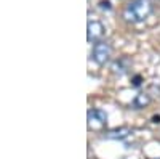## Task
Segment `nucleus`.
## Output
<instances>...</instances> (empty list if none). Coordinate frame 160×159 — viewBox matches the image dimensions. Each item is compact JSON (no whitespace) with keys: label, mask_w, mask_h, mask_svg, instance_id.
Masks as SVG:
<instances>
[{"label":"nucleus","mask_w":160,"mask_h":159,"mask_svg":"<svg viewBox=\"0 0 160 159\" xmlns=\"http://www.w3.org/2000/svg\"><path fill=\"white\" fill-rule=\"evenodd\" d=\"M151 13H152L151 0H131L123 10V19L127 23L136 24V23H142Z\"/></svg>","instance_id":"nucleus-1"},{"label":"nucleus","mask_w":160,"mask_h":159,"mask_svg":"<svg viewBox=\"0 0 160 159\" xmlns=\"http://www.w3.org/2000/svg\"><path fill=\"white\" fill-rule=\"evenodd\" d=\"M158 159H160V157H158Z\"/></svg>","instance_id":"nucleus-10"},{"label":"nucleus","mask_w":160,"mask_h":159,"mask_svg":"<svg viewBox=\"0 0 160 159\" xmlns=\"http://www.w3.org/2000/svg\"><path fill=\"white\" fill-rule=\"evenodd\" d=\"M141 82H142V77L141 76H135V77H133V85H135V87H139Z\"/></svg>","instance_id":"nucleus-8"},{"label":"nucleus","mask_w":160,"mask_h":159,"mask_svg":"<svg viewBox=\"0 0 160 159\" xmlns=\"http://www.w3.org/2000/svg\"><path fill=\"white\" fill-rule=\"evenodd\" d=\"M104 35V26L99 21H90L88 23V42H99Z\"/></svg>","instance_id":"nucleus-4"},{"label":"nucleus","mask_w":160,"mask_h":159,"mask_svg":"<svg viewBox=\"0 0 160 159\" xmlns=\"http://www.w3.org/2000/svg\"><path fill=\"white\" fill-rule=\"evenodd\" d=\"M128 64H130V61H128L127 58H120L118 61H115V63L112 64V71H114L115 74H118V76H122V74L127 72Z\"/></svg>","instance_id":"nucleus-6"},{"label":"nucleus","mask_w":160,"mask_h":159,"mask_svg":"<svg viewBox=\"0 0 160 159\" xmlns=\"http://www.w3.org/2000/svg\"><path fill=\"white\" fill-rule=\"evenodd\" d=\"M111 55H112V47H111L108 42L99 40V42H96L95 45H93L91 56H93V60H95L96 64L104 66L106 63L111 60Z\"/></svg>","instance_id":"nucleus-2"},{"label":"nucleus","mask_w":160,"mask_h":159,"mask_svg":"<svg viewBox=\"0 0 160 159\" xmlns=\"http://www.w3.org/2000/svg\"><path fill=\"white\" fill-rule=\"evenodd\" d=\"M152 122L154 124H160V116H154L152 117Z\"/></svg>","instance_id":"nucleus-9"},{"label":"nucleus","mask_w":160,"mask_h":159,"mask_svg":"<svg viewBox=\"0 0 160 159\" xmlns=\"http://www.w3.org/2000/svg\"><path fill=\"white\" fill-rule=\"evenodd\" d=\"M151 103V97L148 93H139L136 95V98L133 100V108L135 109H139V108H144V106H148Z\"/></svg>","instance_id":"nucleus-7"},{"label":"nucleus","mask_w":160,"mask_h":159,"mask_svg":"<svg viewBox=\"0 0 160 159\" xmlns=\"http://www.w3.org/2000/svg\"><path fill=\"white\" fill-rule=\"evenodd\" d=\"M130 134H131V129H128V127H118V129H112L109 132H106L104 137L109 138V140H123Z\"/></svg>","instance_id":"nucleus-5"},{"label":"nucleus","mask_w":160,"mask_h":159,"mask_svg":"<svg viewBox=\"0 0 160 159\" xmlns=\"http://www.w3.org/2000/svg\"><path fill=\"white\" fill-rule=\"evenodd\" d=\"M108 124V114L102 109H90L88 111V127L93 130H101Z\"/></svg>","instance_id":"nucleus-3"}]
</instances>
